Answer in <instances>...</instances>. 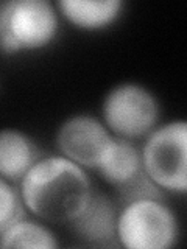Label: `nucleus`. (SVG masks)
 I'll return each instance as SVG.
<instances>
[{"label": "nucleus", "instance_id": "nucleus-1", "mask_svg": "<svg viewBox=\"0 0 187 249\" xmlns=\"http://www.w3.org/2000/svg\"><path fill=\"white\" fill-rule=\"evenodd\" d=\"M27 212L49 224H69L88 204L95 187L88 170L61 154L42 156L19 182Z\"/></svg>", "mask_w": 187, "mask_h": 249}, {"label": "nucleus", "instance_id": "nucleus-2", "mask_svg": "<svg viewBox=\"0 0 187 249\" xmlns=\"http://www.w3.org/2000/svg\"><path fill=\"white\" fill-rule=\"evenodd\" d=\"M59 28L58 8L49 0L0 2V53L44 50L58 39Z\"/></svg>", "mask_w": 187, "mask_h": 249}, {"label": "nucleus", "instance_id": "nucleus-3", "mask_svg": "<svg viewBox=\"0 0 187 249\" xmlns=\"http://www.w3.org/2000/svg\"><path fill=\"white\" fill-rule=\"evenodd\" d=\"M145 173L162 192H187V122L159 123L140 146Z\"/></svg>", "mask_w": 187, "mask_h": 249}, {"label": "nucleus", "instance_id": "nucleus-4", "mask_svg": "<svg viewBox=\"0 0 187 249\" xmlns=\"http://www.w3.org/2000/svg\"><path fill=\"white\" fill-rule=\"evenodd\" d=\"M179 238V223L164 199H139L119 206L117 243L127 249H170Z\"/></svg>", "mask_w": 187, "mask_h": 249}, {"label": "nucleus", "instance_id": "nucleus-5", "mask_svg": "<svg viewBox=\"0 0 187 249\" xmlns=\"http://www.w3.org/2000/svg\"><path fill=\"white\" fill-rule=\"evenodd\" d=\"M101 122L114 137L144 140L161 123L159 100L142 84L120 83L103 98Z\"/></svg>", "mask_w": 187, "mask_h": 249}, {"label": "nucleus", "instance_id": "nucleus-6", "mask_svg": "<svg viewBox=\"0 0 187 249\" xmlns=\"http://www.w3.org/2000/svg\"><path fill=\"white\" fill-rule=\"evenodd\" d=\"M112 137L101 119L89 114H75L58 126L55 145L62 158L84 170H95Z\"/></svg>", "mask_w": 187, "mask_h": 249}, {"label": "nucleus", "instance_id": "nucleus-7", "mask_svg": "<svg viewBox=\"0 0 187 249\" xmlns=\"http://www.w3.org/2000/svg\"><path fill=\"white\" fill-rule=\"evenodd\" d=\"M117 215L119 204L105 192L94 189L88 204L67 224V229L84 245L95 248L119 246Z\"/></svg>", "mask_w": 187, "mask_h": 249}, {"label": "nucleus", "instance_id": "nucleus-8", "mask_svg": "<svg viewBox=\"0 0 187 249\" xmlns=\"http://www.w3.org/2000/svg\"><path fill=\"white\" fill-rule=\"evenodd\" d=\"M58 13L76 30L97 33L117 23L123 14L122 0H58Z\"/></svg>", "mask_w": 187, "mask_h": 249}, {"label": "nucleus", "instance_id": "nucleus-9", "mask_svg": "<svg viewBox=\"0 0 187 249\" xmlns=\"http://www.w3.org/2000/svg\"><path fill=\"white\" fill-rule=\"evenodd\" d=\"M44 153L27 132L16 128L0 129V178L11 184L23 179Z\"/></svg>", "mask_w": 187, "mask_h": 249}, {"label": "nucleus", "instance_id": "nucleus-10", "mask_svg": "<svg viewBox=\"0 0 187 249\" xmlns=\"http://www.w3.org/2000/svg\"><path fill=\"white\" fill-rule=\"evenodd\" d=\"M142 170L140 146L132 140L120 137H112L95 168L101 179L114 189L128 182Z\"/></svg>", "mask_w": 187, "mask_h": 249}, {"label": "nucleus", "instance_id": "nucleus-11", "mask_svg": "<svg viewBox=\"0 0 187 249\" xmlns=\"http://www.w3.org/2000/svg\"><path fill=\"white\" fill-rule=\"evenodd\" d=\"M59 246L56 235L41 220L22 216L0 233V248H30V249H56Z\"/></svg>", "mask_w": 187, "mask_h": 249}, {"label": "nucleus", "instance_id": "nucleus-12", "mask_svg": "<svg viewBox=\"0 0 187 249\" xmlns=\"http://www.w3.org/2000/svg\"><path fill=\"white\" fill-rule=\"evenodd\" d=\"M115 193L119 206L139 199H164L167 195L151 181V178L145 173V170L137 173L134 178H131L128 182L117 187Z\"/></svg>", "mask_w": 187, "mask_h": 249}, {"label": "nucleus", "instance_id": "nucleus-13", "mask_svg": "<svg viewBox=\"0 0 187 249\" xmlns=\"http://www.w3.org/2000/svg\"><path fill=\"white\" fill-rule=\"evenodd\" d=\"M22 216H25V207L19 189L0 178V233Z\"/></svg>", "mask_w": 187, "mask_h": 249}]
</instances>
